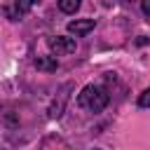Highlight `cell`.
I'll list each match as a JSON object with an SVG mask.
<instances>
[{
	"label": "cell",
	"instance_id": "6da1fadb",
	"mask_svg": "<svg viewBox=\"0 0 150 150\" xmlns=\"http://www.w3.org/2000/svg\"><path fill=\"white\" fill-rule=\"evenodd\" d=\"M108 94H105V89H101V87H94V84H87V87H82V91L77 94V105L80 108H87L89 112H101L105 105H108Z\"/></svg>",
	"mask_w": 150,
	"mask_h": 150
},
{
	"label": "cell",
	"instance_id": "30bf717a",
	"mask_svg": "<svg viewBox=\"0 0 150 150\" xmlns=\"http://www.w3.org/2000/svg\"><path fill=\"white\" fill-rule=\"evenodd\" d=\"M145 42H148V38H145V35H138V40H136V45H145Z\"/></svg>",
	"mask_w": 150,
	"mask_h": 150
},
{
	"label": "cell",
	"instance_id": "52a82bcc",
	"mask_svg": "<svg viewBox=\"0 0 150 150\" xmlns=\"http://www.w3.org/2000/svg\"><path fill=\"white\" fill-rule=\"evenodd\" d=\"M59 9L66 12V14H75L80 9V0H61L59 2Z\"/></svg>",
	"mask_w": 150,
	"mask_h": 150
},
{
	"label": "cell",
	"instance_id": "277c9868",
	"mask_svg": "<svg viewBox=\"0 0 150 150\" xmlns=\"http://www.w3.org/2000/svg\"><path fill=\"white\" fill-rule=\"evenodd\" d=\"M30 7H33V2H28V0H23V2H12V5L7 7V16H9L12 21H21V16H23Z\"/></svg>",
	"mask_w": 150,
	"mask_h": 150
},
{
	"label": "cell",
	"instance_id": "ba28073f",
	"mask_svg": "<svg viewBox=\"0 0 150 150\" xmlns=\"http://www.w3.org/2000/svg\"><path fill=\"white\" fill-rule=\"evenodd\" d=\"M138 105H141V108H150V87L138 96Z\"/></svg>",
	"mask_w": 150,
	"mask_h": 150
},
{
	"label": "cell",
	"instance_id": "3957f363",
	"mask_svg": "<svg viewBox=\"0 0 150 150\" xmlns=\"http://www.w3.org/2000/svg\"><path fill=\"white\" fill-rule=\"evenodd\" d=\"M96 21L94 19H75V21H68V33L70 35H87L89 30H94Z\"/></svg>",
	"mask_w": 150,
	"mask_h": 150
},
{
	"label": "cell",
	"instance_id": "8992f818",
	"mask_svg": "<svg viewBox=\"0 0 150 150\" xmlns=\"http://www.w3.org/2000/svg\"><path fill=\"white\" fill-rule=\"evenodd\" d=\"M66 101H68V96L61 94L59 101H54V103L49 105V117H52V120H54V117H61V112H63V108H66Z\"/></svg>",
	"mask_w": 150,
	"mask_h": 150
},
{
	"label": "cell",
	"instance_id": "9c48e42d",
	"mask_svg": "<svg viewBox=\"0 0 150 150\" xmlns=\"http://www.w3.org/2000/svg\"><path fill=\"white\" fill-rule=\"evenodd\" d=\"M141 12L150 19V0H143V2H141Z\"/></svg>",
	"mask_w": 150,
	"mask_h": 150
},
{
	"label": "cell",
	"instance_id": "5b68a950",
	"mask_svg": "<svg viewBox=\"0 0 150 150\" xmlns=\"http://www.w3.org/2000/svg\"><path fill=\"white\" fill-rule=\"evenodd\" d=\"M35 68L45 70V73H52V70L59 68V61H56V56H38L35 59Z\"/></svg>",
	"mask_w": 150,
	"mask_h": 150
},
{
	"label": "cell",
	"instance_id": "7a4b0ae2",
	"mask_svg": "<svg viewBox=\"0 0 150 150\" xmlns=\"http://www.w3.org/2000/svg\"><path fill=\"white\" fill-rule=\"evenodd\" d=\"M47 42H49L52 52H56V54H61V56H63V54H73L75 47H77L75 38H68V35H54V38H49Z\"/></svg>",
	"mask_w": 150,
	"mask_h": 150
}]
</instances>
